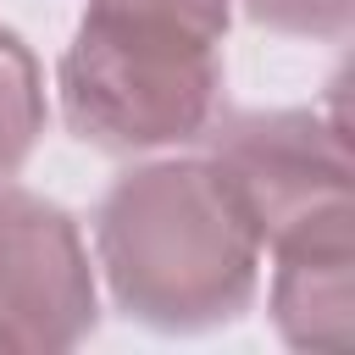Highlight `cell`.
I'll list each match as a JSON object with an SVG mask.
<instances>
[{"instance_id":"3","label":"cell","mask_w":355,"mask_h":355,"mask_svg":"<svg viewBox=\"0 0 355 355\" xmlns=\"http://www.w3.org/2000/svg\"><path fill=\"white\" fill-rule=\"evenodd\" d=\"M211 166L227 178L261 244L311 222L333 205H349V144L344 122L316 111H239L205 128Z\"/></svg>"},{"instance_id":"4","label":"cell","mask_w":355,"mask_h":355,"mask_svg":"<svg viewBox=\"0 0 355 355\" xmlns=\"http://www.w3.org/2000/svg\"><path fill=\"white\" fill-rule=\"evenodd\" d=\"M94 327V277L72 216L0 189V349H67Z\"/></svg>"},{"instance_id":"7","label":"cell","mask_w":355,"mask_h":355,"mask_svg":"<svg viewBox=\"0 0 355 355\" xmlns=\"http://www.w3.org/2000/svg\"><path fill=\"white\" fill-rule=\"evenodd\" d=\"M244 11L261 28L300 33V39H344L355 0H244Z\"/></svg>"},{"instance_id":"6","label":"cell","mask_w":355,"mask_h":355,"mask_svg":"<svg viewBox=\"0 0 355 355\" xmlns=\"http://www.w3.org/2000/svg\"><path fill=\"white\" fill-rule=\"evenodd\" d=\"M44 133V89H39V61L17 33L0 28V178H11L28 150Z\"/></svg>"},{"instance_id":"1","label":"cell","mask_w":355,"mask_h":355,"mask_svg":"<svg viewBox=\"0 0 355 355\" xmlns=\"http://www.w3.org/2000/svg\"><path fill=\"white\" fill-rule=\"evenodd\" d=\"M116 305L161 333L233 322L255 300L261 233L211 161H155L128 172L94 222Z\"/></svg>"},{"instance_id":"5","label":"cell","mask_w":355,"mask_h":355,"mask_svg":"<svg viewBox=\"0 0 355 355\" xmlns=\"http://www.w3.org/2000/svg\"><path fill=\"white\" fill-rule=\"evenodd\" d=\"M349 205H333L311 222H294L272 239V322L294 349L344 355L355 338V233Z\"/></svg>"},{"instance_id":"2","label":"cell","mask_w":355,"mask_h":355,"mask_svg":"<svg viewBox=\"0 0 355 355\" xmlns=\"http://www.w3.org/2000/svg\"><path fill=\"white\" fill-rule=\"evenodd\" d=\"M227 0H89L61 61L67 128L100 150L200 139L222 100Z\"/></svg>"}]
</instances>
